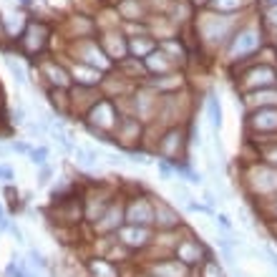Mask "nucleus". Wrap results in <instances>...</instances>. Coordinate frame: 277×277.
<instances>
[{"label": "nucleus", "mask_w": 277, "mask_h": 277, "mask_svg": "<svg viewBox=\"0 0 277 277\" xmlns=\"http://www.w3.org/2000/svg\"><path fill=\"white\" fill-rule=\"evenodd\" d=\"M264 33L259 31V26L254 23H244V26H237L234 36L229 38L227 43V61L229 63H244L249 61L252 56H257L264 46Z\"/></svg>", "instance_id": "obj_1"}, {"label": "nucleus", "mask_w": 277, "mask_h": 277, "mask_svg": "<svg viewBox=\"0 0 277 277\" xmlns=\"http://www.w3.org/2000/svg\"><path fill=\"white\" fill-rule=\"evenodd\" d=\"M234 31H237V18L234 16H227V13H222V16H207V18H202L199 21V38L204 41V43H209V46H227L229 43V38L234 36Z\"/></svg>", "instance_id": "obj_2"}, {"label": "nucleus", "mask_w": 277, "mask_h": 277, "mask_svg": "<svg viewBox=\"0 0 277 277\" xmlns=\"http://www.w3.org/2000/svg\"><path fill=\"white\" fill-rule=\"evenodd\" d=\"M257 61V56H254ZM277 86V66L274 63H249V68L244 71V76L239 78V88L242 91H262V88H274Z\"/></svg>", "instance_id": "obj_3"}, {"label": "nucleus", "mask_w": 277, "mask_h": 277, "mask_svg": "<svg viewBox=\"0 0 277 277\" xmlns=\"http://www.w3.org/2000/svg\"><path fill=\"white\" fill-rule=\"evenodd\" d=\"M119 121H121V116H119V111H116V104L109 101V99H99V101L91 106L86 124H91L94 129L109 134V131H116Z\"/></svg>", "instance_id": "obj_4"}, {"label": "nucleus", "mask_w": 277, "mask_h": 277, "mask_svg": "<svg viewBox=\"0 0 277 277\" xmlns=\"http://www.w3.org/2000/svg\"><path fill=\"white\" fill-rule=\"evenodd\" d=\"M73 53H78V63L91 66V68H96V71H104V68H109V63H111V61L106 58L101 43H96V41H91V38L78 41V43L73 46Z\"/></svg>", "instance_id": "obj_5"}, {"label": "nucleus", "mask_w": 277, "mask_h": 277, "mask_svg": "<svg viewBox=\"0 0 277 277\" xmlns=\"http://www.w3.org/2000/svg\"><path fill=\"white\" fill-rule=\"evenodd\" d=\"M174 257H176L179 262H184L187 267H192V264H202V262H207L212 254H209V249H207L199 239L187 237V239H179V242L174 244Z\"/></svg>", "instance_id": "obj_6"}, {"label": "nucleus", "mask_w": 277, "mask_h": 277, "mask_svg": "<svg viewBox=\"0 0 277 277\" xmlns=\"http://www.w3.org/2000/svg\"><path fill=\"white\" fill-rule=\"evenodd\" d=\"M184 146H187V136L179 129H169L159 141V154H161V159L176 164V156H179V161H184Z\"/></svg>", "instance_id": "obj_7"}, {"label": "nucleus", "mask_w": 277, "mask_h": 277, "mask_svg": "<svg viewBox=\"0 0 277 277\" xmlns=\"http://www.w3.org/2000/svg\"><path fill=\"white\" fill-rule=\"evenodd\" d=\"M126 224H136V227H149L154 224V202L136 197L126 204Z\"/></svg>", "instance_id": "obj_8"}, {"label": "nucleus", "mask_w": 277, "mask_h": 277, "mask_svg": "<svg viewBox=\"0 0 277 277\" xmlns=\"http://www.w3.org/2000/svg\"><path fill=\"white\" fill-rule=\"evenodd\" d=\"M247 124L259 136H264V134L274 136L277 134V106L274 109H254V111H249Z\"/></svg>", "instance_id": "obj_9"}, {"label": "nucleus", "mask_w": 277, "mask_h": 277, "mask_svg": "<svg viewBox=\"0 0 277 277\" xmlns=\"http://www.w3.org/2000/svg\"><path fill=\"white\" fill-rule=\"evenodd\" d=\"M126 224V207H121V204H109V209L101 214V219L94 224L96 227V232H101V234H116L121 227Z\"/></svg>", "instance_id": "obj_10"}, {"label": "nucleus", "mask_w": 277, "mask_h": 277, "mask_svg": "<svg viewBox=\"0 0 277 277\" xmlns=\"http://www.w3.org/2000/svg\"><path fill=\"white\" fill-rule=\"evenodd\" d=\"M119 244H124L126 249H141L151 242V232L149 227H136V224H124L119 232Z\"/></svg>", "instance_id": "obj_11"}, {"label": "nucleus", "mask_w": 277, "mask_h": 277, "mask_svg": "<svg viewBox=\"0 0 277 277\" xmlns=\"http://www.w3.org/2000/svg\"><path fill=\"white\" fill-rule=\"evenodd\" d=\"M46 41H48V26H46V23H31V26L26 28L23 38H21L26 53H31V56L41 53L43 46H46Z\"/></svg>", "instance_id": "obj_12"}, {"label": "nucleus", "mask_w": 277, "mask_h": 277, "mask_svg": "<svg viewBox=\"0 0 277 277\" xmlns=\"http://www.w3.org/2000/svg\"><path fill=\"white\" fill-rule=\"evenodd\" d=\"M154 224H156L159 229H164V232L179 227V214H176V209H174L171 204L161 202L159 197L154 199Z\"/></svg>", "instance_id": "obj_13"}, {"label": "nucleus", "mask_w": 277, "mask_h": 277, "mask_svg": "<svg viewBox=\"0 0 277 277\" xmlns=\"http://www.w3.org/2000/svg\"><path fill=\"white\" fill-rule=\"evenodd\" d=\"M151 277H189V267L184 262H179L176 257L174 259H161L156 264L149 267Z\"/></svg>", "instance_id": "obj_14"}, {"label": "nucleus", "mask_w": 277, "mask_h": 277, "mask_svg": "<svg viewBox=\"0 0 277 277\" xmlns=\"http://www.w3.org/2000/svg\"><path fill=\"white\" fill-rule=\"evenodd\" d=\"M244 104L254 111V109H274L277 106V86L274 88H262V91H252L244 96Z\"/></svg>", "instance_id": "obj_15"}, {"label": "nucleus", "mask_w": 277, "mask_h": 277, "mask_svg": "<svg viewBox=\"0 0 277 277\" xmlns=\"http://www.w3.org/2000/svg\"><path fill=\"white\" fill-rule=\"evenodd\" d=\"M71 78L76 81V86H88V88H94V86L101 81V71H96V68H91V66H83V63H76V66L71 68Z\"/></svg>", "instance_id": "obj_16"}, {"label": "nucleus", "mask_w": 277, "mask_h": 277, "mask_svg": "<svg viewBox=\"0 0 277 277\" xmlns=\"http://www.w3.org/2000/svg\"><path fill=\"white\" fill-rule=\"evenodd\" d=\"M156 48H159V43L151 41L149 36H139V38H131V41H129V53H134L136 58H146V56H151Z\"/></svg>", "instance_id": "obj_17"}, {"label": "nucleus", "mask_w": 277, "mask_h": 277, "mask_svg": "<svg viewBox=\"0 0 277 277\" xmlns=\"http://www.w3.org/2000/svg\"><path fill=\"white\" fill-rule=\"evenodd\" d=\"M119 13L124 21H144V3L141 0H121V6H119Z\"/></svg>", "instance_id": "obj_18"}, {"label": "nucleus", "mask_w": 277, "mask_h": 277, "mask_svg": "<svg viewBox=\"0 0 277 277\" xmlns=\"http://www.w3.org/2000/svg\"><path fill=\"white\" fill-rule=\"evenodd\" d=\"M43 73L51 78V83H53L56 88H66V86H68L71 73H68L63 66H58V63H46V66H43Z\"/></svg>", "instance_id": "obj_19"}, {"label": "nucleus", "mask_w": 277, "mask_h": 277, "mask_svg": "<svg viewBox=\"0 0 277 277\" xmlns=\"http://www.w3.org/2000/svg\"><path fill=\"white\" fill-rule=\"evenodd\" d=\"M88 269H91V274H94V277H119V269H116V264H114L111 259H104V257H99V259H91Z\"/></svg>", "instance_id": "obj_20"}, {"label": "nucleus", "mask_w": 277, "mask_h": 277, "mask_svg": "<svg viewBox=\"0 0 277 277\" xmlns=\"http://www.w3.org/2000/svg\"><path fill=\"white\" fill-rule=\"evenodd\" d=\"M207 119H209L212 129H222V106H219V96L217 94L207 96Z\"/></svg>", "instance_id": "obj_21"}, {"label": "nucleus", "mask_w": 277, "mask_h": 277, "mask_svg": "<svg viewBox=\"0 0 277 277\" xmlns=\"http://www.w3.org/2000/svg\"><path fill=\"white\" fill-rule=\"evenodd\" d=\"M151 86H154L156 94H161V91H176L181 86V78L176 73H166V76H156L151 81Z\"/></svg>", "instance_id": "obj_22"}, {"label": "nucleus", "mask_w": 277, "mask_h": 277, "mask_svg": "<svg viewBox=\"0 0 277 277\" xmlns=\"http://www.w3.org/2000/svg\"><path fill=\"white\" fill-rule=\"evenodd\" d=\"M209 3L219 11V13H227V16H232V13H237L239 8H242V3L244 0H209Z\"/></svg>", "instance_id": "obj_23"}, {"label": "nucleus", "mask_w": 277, "mask_h": 277, "mask_svg": "<svg viewBox=\"0 0 277 277\" xmlns=\"http://www.w3.org/2000/svg\"><path fill=\"white\" fill-rule=\"evenodd\" d=\"M6 66H8V71H11V76L21 83V86H26L28 83V76H26V71H23V66L18 63V61H13V56H8L6 58Z\"/></svg>", "instance_id": "obj_24"}, {"label": "nucleus", "mask_w": 277, "mask_h": 277, "mask_svg": "<svg viewBox=\"0 0 277 277\" xmlns=\"http://www.w3.org/2000/svg\"><path fill=\"white\" fill-rule=\"evenodd\" d=\"M46 159H48V149L46 146H38L28 154V161L31 164H38V166H46Z\"/></svg>", "instance_id": "obj_25"}, {"label": "nucleus", "mask_w": 277, "mask_h": 277, "mask_svg": "<svg viewBox=\"0 0 277 277\" xmlns=\"http://www.w3.org/2000/svg\"><path fill=\"white\" fill-rule=\"evenodd\" d=\"M28 259H31V264H33V267H41V269H43V267H48L46 257H43L38 249H28Z\"/></svg>", "instance_id": "obj_26"}, {"label": "nucleus", "mask_w": 277, "mask_h": 277, "mask_svg": "<svg viewBox=\"0 0 277 277\" xmlns=\"http://www.w3.org/2000/svg\"><path fill=\"white\" fill-rule=\"evenodd\" d=\"M264 159H267L269 166L277 169V141H272L269 146H264Z\"/></svg>", "instance_id": "obj_27"}, {"label": "nucleus", "mask_w": 277, "mask_h": 277, "mask_svg": "<svg viewBox=\"0 0 277 277\" xmlns=\"http://www.w3.org/2000/svg\"><path fill=\"white\" fill-rule=\"evenodd\" d=\"M51 176H53V166H41V174H38V187H46L48 181H51Z\"/></svg>", "instance_id": "obj_28"}, {"label": "nucleus", "mask_w": 277, "mask_h": 277, "mask_svg": "<svg viewBox=\"0 0 277 277\" xmlns=\"http://www.w3.org/2000/svg\"><path fill=\"white\" fill-rule=\"evenodd\" d=\"M13 169L11 166H6V164H0V181H3V184H11L13 181Z\"/></svg>", "instance_id": "obj_29"}, {"label": "nucleus", "mask_w": 277, "mask_h": 277, "mask_svg": "<svg viewBox=\"0 0 277 277\" xmlns=\"http://www.w3.org/2000/svg\"><path fill=\"white\" fill-rule=\"evenodd\" d=\"M11 149H13V151H18V154H26V156L33 151L28 141H13V144H11Z\"/></svg>", "instance_id": "obj_30"}, {"label": "nucleus", "mask_w": 277, "mask_h": 277, "mask_svg": "<svg viewBox=\"0 0 277 277\" xmlns=\"http://www.w3.org/2000/svg\"><path fill=\"white\" fill-rule=\"evenodd\" d=\"M217 222H219V227H222L224 232H229V229H232V222H229V217H227V214H217Z\"/></svg>", "instance_id": "obj_31"}, {"label": "nucleus", "mask_w": 277, "mask_h": 277, "mask_svg": "<svg viewBox=\"0 0 277 277\" xmlns=\"http://www.w3.org/2000/svg\"><path fill=\"white\" fill-rule=\"evenodd\" d=\"M0 229H11V222H8V217H6L3 204H0Z\"/></svg>", "instance_id": "obj_32"}, {"label": "nucleus", "mask_w": 277, "mask_h": 277, "mask_svg": "<svg viewBox=\"0 0 277 277\" xmlns=\"http://www.w3.org/2000/svg\"><path fill=\"white\" fill-rule=\"evenodd\" d=\"M11 232H13V237H16V242H26V239H23V232H21V229H18L16 224H11Z\"/></svg>", "instance_id": "obj_33"}, {"label": "nucleus", "mask_w": 277, "mask_h": 277, "mask_svg": "<svg viewBox=\"0 0 277 277\" xmlns=\"http://www.w3.org/2000/svg\"><path fill=\"white\" fill-rule=\"evenodd\" d=\"M13 119H16V124H21V121L26 119V111H23V109H16V114H13Z\"/></svg>", "instance_id": "obj_34"}, {"label": "nucleus", "mask_w": 277, "mask_h": 277, "mask_svg": "<svg viewBox=\"0 0 277 277\" xmlns=\"http://www.w3.org/2000/svg\"><path fill=\"white\" fill-rule=\"evenodd\" d=\"M204 202H207V207H212L214 204V194L212 192H204Z\"/></svg>", "instance_id": "obj_35"}, {"label": "nucleus", "mask_w": 277, "mask_h": 277, "mask_svg": "<svg viewBox=\"0 0 277 277\" xmlns=\"http://www.w3.org/2000/svg\"><path fill=\"white\" fill-rule=\"evenodd\" d=\"M11 151H13V149H11V144H8V146H6V144H0V156H8Z\"/></svg>", "instance_id": "obj_36"}, {"label": "nucleus", "mask_w": 277, "mask_h": 277, "mask_svg": "<svg viewBox=\"0 0 277 277\" xmlns=\"http://www.w3.org/2000/svg\"><path fill=\"white\" fill-rule=\"evenodd\" d=\"M209 0H192V6H207Z\"/></svg>", "instance_id": "obj_37"}, {"label": "nucleus", "mask_w": 277, "mask_h": 277, "mask_svg": "<svg viewBox=\"0 0 277 277\" xmlns=\"http://www.w3.org/2000/svg\"><path fill=\"white\" fill-rule=\"evenodd\" d=\"M269 202H272V207H274V214H277V197H272Z\"/></svg>", "instance_id": "obj_38"}, {"label": "nucleus", "mask_w": 277, "mask_h": 277, "mask_svg": "<svg viewBox=\"0 0 277 277\" xmlns=\"http://www.w3.org/2000/svg\"><path fill=\"white\" fill-rule=\"evenodd\" d=\"M267 6H272V8H274V6H277V0H267Z\"/></svg>", "instance_id": "obj_39"}]
</instances>
